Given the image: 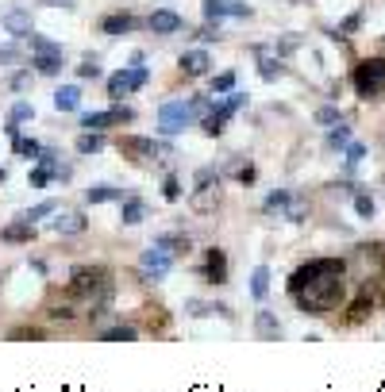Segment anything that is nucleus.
Segmentation results:
<instances>
[{
    "label": "nucleus",
    "instance_id": "c756f323",
    "mask_svg": "<svg viewBox=\"0 0 385 392\" xmlns=\"http://www.w3.org/2000/svg\"><path fill=\"white\" fill-rule=\"evenodd\" d=\"M251 296H254V300H266V296H270V269L266 266H259L251 273Z\"/></svg>",
    "mask_w": 385,
    "mask_h": 392
},
{
    "label": "nucleus",
    "instance_id": "c85d7f7f",
    "mask_svg": "<svg viewBox=\"0 0 385 392\" xmlns=\"http://www.w3.org/2000/svg\"><path fill=\"white\" fill-rule=\"evenodd\" d=\"M135 327L131 323H116V327H104L101 331V342H135Z\"/></svg>",
    "mask_w": 385,
    "mask_h": 392
},
{
    "label": "nucleus",
    "instance_id": "473e14b6",
    "mask_svg": "<svg viewBox=\"0 0 385 392\" xmlns=\"http://www.w3.org/2000/svg\"><path fill=\"white\" fill-rule=\"evenodd\" d=\"M347 142H351V127L335 123L331 131H327V146H331V151H347Z\"/></svg>",
    "mask_w": 385,
    "mask_h": 392
},
{
    "label": "nucleus",
    "instance_id": "9d476101",
    "mask_svg": "<svg viewBox=\"0 0 385 392\" xmlns=\"http://www.w3.org/2000/svg\"><path fill=\"white\" fill-rule=\"evenodd\" d=\"M220 201H224V189H220V181L197 185V189H192V196H189V208H192V216H212V212L220 208Z\"/></svg>",
    "mask_w": 385,
    "mask_h": 392
},
{
    "label": "nucleus",
    "instance_id": "a878e982",
    "mask_svg": "<svg viewBox=\"0 0 385 392\" xmlns=\"http://www.w3.org/2000/svg\"><path fill=\"white\" fill-rule=\"evenodd\" d=\"M31 66H35V74H42V77H58L62 74V54H31Z\"/></svg>",
    "mask_w": 385,
    "mask_h": 392
},
{
    "label": "nucleus",
    "instance_id": "4468645a",
    "mask_svg": "<svg viewBox=\"0 0 385 392\" xmlns=\"http://www.w3.org/2000/svg\"><path fill=\"white\" fill-rule=\"evenodd\" d=\"M147 27H151L154 35H177L185 27V19L177 16V12H170V8H154L151 19H147Z\"/></svg>",
    "mask_w": 385,
    "mask_h": 392
},
{
    "label": "nucleus",
    "instance_id": "864d4df0",
    "mask_svg": "<svg viewBox=\"0 0 385 392\" xmlns=\"http://www.w3.org/2000/svg\"><path fill=\"white\" fill-rule=\"evenodd\" d=\"M27 85H31V69H19V74L8 81V89H12V92H24Z\"/></svg>",
    "mask_w": 385,
    "mask_h": 392
},
{
    "label": "nucleus",
    "instance_id": "2f4dec72",
    "mask_svg": "<svg viewBox=\"0 0 385 392\" xmlns=\"http://www.w3.org/2000/svg\"><path fill=\"white\" fill-rule=\"evenodd\" d=\"M359 250H362V258H366V262H374V266H377V273L385 277V242H362Z\"/></svg>",
    "mask_w": 385,
    "mask_h": 392
},
{
    "label": "nucleus",
    "instance_id": "ea45409f",
    "mask_svg": "<svg viewBox=\"0 0 385 392\" xmlns=\"http://www.w3.org/2000/svg\"><path fill=\"white\" fill-rule=\"evenodd\" d=\"M362 158H366V146H362V142H347V173H351Z\"/></svg>",
    "mask_w": 385,
    "mask_h": 392
},
{
    "label": "nucleus",
    "instance_id": "ddd939ff",
    "mask_svg": "<svg viewBox=\"0 0 385 392\" xmlns=\"http://www.w3.org/2000/svg\"><path fill=\"white\" fill-rule=\"evenodd\" d=\"M374 308H377V300L370 296V289L362 284L359 289V296H354L351 304H347V316H343V327H362L370 316H374Z\"/></svg>",
    "mask_w": 385,
    "mask_h": 392
},
{
    "label": "nucleus",
    "instance_id": "6e6552de",
    "mask_svg": "<svg viewBox=\"0 0 385 392\" xmlns=\"http://www.w3.org/2000/svg\"><path fill=\"white\" fill-rule=\"evenodd\" d=\"M192 123H197V116H192L189 101H166L158 108V135H181Z\"/></svg>",
    "mask_w": 385,
    "mask_h": 392
},
{
    "label": "nucleus",
    "instance_id": "4d7b16f0",
    "mask_svg": "<svg viewBox=\"0 0 385 392\" xmlns=\"http://www.w3.org/2000/svg\"><path fill=\"white\" fill-rule=\"evenodd\" d=\"M4 181H8V169H4V166H0V185H4Z\"/></svg>",
    "mask_w": 385,
    "mask_h": 392
},
{
    "label": "nucleus",
    "instance_id": "f704fd0d",
    "mask_svg": "<svg viewBox=\"0 0 385 392\" xmlns=\"http://www.w3.org/2000/svg\"><path fill=\"white\" fill-rule=\"evenodd\" d=\"M231 89H235V69H224V74L212 77V96L216 92H231Z\"/></svg>",
    "mask_w": 385,
    "mask_h": 392
},
{
    "label": "nucleus",
    "instance_id": "aec40b11",
    "mask_svg": "<svg viewBox=\"0 0 385 392\" xmlns=\"http://www.w3.org/2000/svg\"><path fill=\"white\" fill-rule=\"evenodd\" d=\"M0 24H4V31H8V35H16V39H27V35L35 31V27H31V12H24V8L4 12V19H0Z\"/></svg>",
    "mask_w": 385,
    "mask_h": 392
},
{
    "label": "nucleus",
    "instance_id": "e433bc0d",
    "mask_svg": "<svg viewBox=\"0 0 385 392\" xmlns=\"http://www.w3.org/2000/svg\"><path fill=\"white\" fill-rule=\"evenodd\" d=\"M54 212H58V201H39L24 219H31V223H35V219H47V216H54Z\"/></svg>",
    "mask_w": 385,
    "mask_h": 392
},
{
    "label": "nucleus",
    "instance_id": "412c9836",
    "mask_svg": "<svg viewBox=\"0 0 385 392\" xmlns=\"http://www.w3.org/2000/svg\"><path fill=\"white\" fill-rule=\"evenodd\" d=\"M139 319H142V327H147L151 334H166L170 331V312L162 308V304H147Z\"/></svg>",
    "mask_w": 385,
    "mask_h": 392
},
{
    "label": "nucleus",
    "instance_id": "2eb2a0df",
    "mask_svg": "<svg viewBox=\"0 0 385 392\" xmlns=\"http://www.w3.org/2000/svg\"><path fill=\"white\" fill-rule=\"evenodd\" d=\"M251 54L259 58V77H262V81H277V77L285 74L281 54H266V46H251Z\"/></svg>",
    "mask_w": 385,
    "mask_h": 392
},
{
    "label": "nucleus",
    "instance_id": "5701e85b",
    "mask_svg": "<svg viewBox=\"0 0 385 392\" xmlns=\"http://www.w3.org/2000/svg\"><path fill=\"white\" fill-rule=\"evenodd\" d=\"M35 223L31 219H16V223L0 227V242H35Z\"/></svg>",
    "mask_w": 385,
    "mask_h": 392
},
{
    "label": "nucleus",
    "instance_id": "09e8293b",
    "mask_svg": "<svg viewBox=\"0 0 385 392\" xmlns=\"http://www.w3.org/2000/svg\"><path fill=\"white\" fill-rule=\"evenodd\" d=\"M316 123L335 127V123H343V116H339V108H320V112H316Z\"/></svg>",
    "mask_w": 385,
    "mask_h": 392
},
{
    "label": "nucleus",
    "instance_id": "de8ad7c7",
    "mask_svg": "<svg viewBox=\"0 0 385 392\" xmlns=\"http://www.w3.org/2000/svg\"><path fill=\"white\" fill-rule=\"evenodd\" d=\"M12 342L16 339H31V342H39V339H47V331H39V327H16V331L8 334Z\"/></svg>",
    "mask_w": 385,
    "mask_h": 392
},
{
    "label": "nucleus",
    "instance_id": "dca6fc26",
    "mask_svg": "<svg viewBox=\"0 0 385 392\" xmlns=\"http://www.w3.org/2000/svg\"><path fill=\"white\" fill-rule=\"evenodd\" d=\"M254 334H259L262 342H277L285 334V327H281V319L274 316V312H254Z\"/></svg>",
    "mask_w": 385,
    "mask_h": 392
},
{
    "label": "nucleus",
    "instance_id": "4be33fe9",
    "mask_svg": "<svg viewBox=\"0 0 385 392\" xmlns=\"http://www.w3.org/2000/svg\"><path fill=\"white\" fill-rule=\"evenodd\" d=\"M135 27H139V19H135L131 12H112V16L101 19L104 35H127V31H135Z\"/></svg>",
    "mask_w": 385,
    "mask_h": 392
},
{
    "label": "nucleus",
    "instance_id": "3c124183",
    "mask_svg": "<svg viewBox=\"0 0 385 392\" xmlns=\"http://www.w3.org/2000/svg\"><path fill=\"white\" fill-rule=\"evenodd\" d=\"M362 27V12H354V16H347L343 24H339V35H354ZM339 35H335V39H339Z\"/></svg>",
    "mask_w": 385,
    "mask_h": 392
},
{
    "label": "nucleus",
    "instance_id": "a18cd8bd",
    "mask_svg": "<svg viewBox=\"0 0 385 392\" xmlns=\"http://www.w3.org/2000/svg\"><path fill=\"white\" fill-rule=\"evenodd\" d=\"M212 181H220V169L216 166H201L197 173H192V185H212Z\"/></svg>",
    "mask_w": 385,
    "mask_h": 392
},
{
    "label": "nucleus",
    "instance_id": "9b49d317",
    "mask_svg": "<svg viewBox=\"0 0 385 392\" xmlns=\"http://www.w3.org/2000/svg\"><path fill=\"white\" fill-rule=\"evenodd\" d=\"M197 277L208 281V284H227V250L208 246V250H204V266L197 269Z\"/></svg>",
    "mask_w": 385,
    "mask_h": 392
},
{
    "label": "nucleus",
    "instance_id": "f3484780",
    "mask_svg": "<svg viewBox=\"0 0 385 392\" xmlns=\"http://www.w3.org/2000/svg\"><path fill=\"white\" fill-rule=\"evenodd\" d=\"M120 219H124V227H139L147 219V201L135 196V192H127L124 201H120Z\"/></svg>",
    "mask_w": 385,
    "mask_h": 392
},
{
    "label": "nucleus",
    "instance_id": "7c9ffc66",
    "mask_svg": "<svg viewBox=\"0 0 385 392\" xmlns=\"http://www.w3.org/2000/svg\"><path fill=\"white\" fill-rule=\"evenodd\" d=\"M12 154H16V158H35V162H39L42 146H39L35 139H24V135H16V139H12Z\"/></svg>",
    "mask_w": 385,
    "mask_h": 392
},
{
    "label": "nucleus",
    "instance_id": "79ce46f5",
    "mask_svg": "<svg viewBox=\"0 0 385 392\" xmlns=\"http://www.w3.org/2000/svg\"><path fill=\"white\" fill-rule=\"evenodd\" d=\"M162 196H166L170 204H174V201H181V181H177L174 173H170L166 181H162Z\"/></svg>",
    "mask_w": 385,
    "mask_h": 392
},
{
    "label": "nucleus",
    "instance_id": "393cba45",
    "mask_svg": "<svg viewBox=\"0 0 385 392\" xmlns=\"http://www.w3.org/2000/svg\"><path fill=\"white\" fill-rule=\"evenodd\" d=\"M54 108L58 112H77L81 108V89H77V85H62V89L54 92Z\"/></svg>",
    "mask_w": 385,
    "mask_h": 392
},
{
    "label": "nucleus",
    "instance_id": "6e6d98bb",
    "mask_svg": "<svg viewBox=\"0 0 385 392\" xmlns=\"http://www.w3.org/2000/svg\"><path fill=\"white\" fill-rule=\"evenodd\" d=\"M42 8H54V4H62V8H74V0H39Z\"/></svg>",
    "mask_w": 385,
    "mask_h": 392
},
{
    "label": "nucleus",
    "instance_id": "a211bd4d",
    "mask_svg": "<svg viewBox=\"0 0 385 392\" xmlns=\"http://www.w3.org/2000/svg\"><path fill=\"white\" fill-rule=\"evenodd\" d=\"M177 66H181L185 77H204L212 69V58H208V51H185L177 58Z\"/></svg>",
    "mask_w": 385,
    "mask_h": 392
},
{
    "label": "nucleus",
    "instance_id": "f8f14e48",
    "mask_svg": "<svg viewBox=\"0 0 385 392\" xmlns=\"http://www.w3.org/2000/svg\"><path fill=\"white\" fill-rule=\"evenodd\" d=\"M224 16L251 19V4H243V0H204V19L208 24H220Z\"/></svg>",
    "mask_w": 385,
    "mask_h": 392
},
{
    "label": "nucleus",
    "instance_id": "603ef678",
    "mask_svg": "<svg viewBox=\"0 0 385 392\" xmlns=\"http://www.w3.org/2000/svg\"><path fill=\"white\" fill-rule=\"evenodd\" d=\"M189 108H192V116L201 119V116H208L212 101H208V96H189Z\"/></svg>",
    "mask_w": 385,
    "mask_h": 392
},
{
    "label": "nucleus",
    "instance_id": "0eeeda50",
    "mask_svg": "<svg viewBox=\"0 0 385 392\" xmlns=\"http://www.w3.org/2000/svg\"><path fill=\"white\" fill-rule=\"evenodd\" d=\"M147 66H127V69H116V74L108 77V101L120 104L124 96H131V92H139L142 85H147Z\"/></svg>",
    "mask_w": 385,
    "mask_h": 392
},
{
    "label": "nucleus",
    "instance_id": "bb28decb",
    "mask_svg": "<svg viewBox=\"0 0 385 392\" xmlns=\"http://www.w3.org/2000/svg\"><path fill=\"white\" fill-rule=\"evenodd\" d=\"M127 192L124 189H112V185H92L89 192H85V201L89 204H108V201H124Z\"/></svg>",
    "mask_w": 385,
    "mask_h": 392
},
{
    "label": "nucleus",
    "instance_id": "37998d69",
    "mask_svg": "<svg viewBox=\"0 0 385 392\" xmlns=\"http://www.w3.org/2000/svg\"><path fill=\"white\" fill-rule=\"evenodd\" d=\"M77 77H81V81H97V77H101V66H97V58H85L81 66H77Z\"/></svg>",
    "mask_w": 385,
    "mask_h": 392
},
{
    "label": "nucleus",
    "instance_id": "1a4fd4ad",
    "mask_svg": "<svg viewBox=\"0 0 385 392\" xmlns=\"http://www.w3.org/2000/svg\"><path fill=\"white\" fill-rule=\"evenodd\" d=\"M135 119V108H127V104H112V108L104 112H85L81 116V127L85 131H108V127H124Z\"/></svg>",
    "mask_w": 385,
    "mask_h": 392
},
{
    "label": "nucleus",
    "instance_id": "5fc2aeb1",
    "mask_svg": "<svg viewBox=\"0 0 385 392\" xmlns=\"http://www.w3.org/2000/svg\"><path fill=\"white\" fill-rule=\"evenodd\" d=\"M16 58H19L16 46H4V51H0V62H16Z\"/></svg>",
    "mask_w": 385,
    "mask_h": 392
},
{
    "label": "nucleus",
    "instance_id": "6ab92c4d",
    "mask_svg": "<svg viewBox=\"0 0 385 392\" xmlns=\"http://www.w3.org/2000/svg\"><path fill=\"white\" fill-rule=\"evenodd\" d=\"M58 219H51L54 235H81L85 227H89V219H85V212H54Z\"/></svg>",
    "mask_w": 385,
    "mask_h": 392
},
{
    "label": "nucleus",
    "instance_id": "423d86ee",
    "mask_svg": "<svg viewBox=\"0 0 385 392\" xmlns=\"http://www.w3.org/2000/svg\"><path fill=\"white\" fill-rule=\"evenodd\" d=\"M139 284H154V281H162V277L170 273V269H174V254L170 250H162L158 242H151V246H147V250H142V258H139Z\"/></svg>",
    "mask_w": 385,
    "mask_h": 392
},
{
    "label": "nucleus",
    "instance_id": "39448f33",
    "mask_svg": "<svg viewBox=\"0 0 385 392\" xmlns=\"http://www.w3.org/2000/svg\"><path fill=\"white\" fill-rule=\"evenodd\" d=\"M243 104H247V96H243V92H235V89H231V92L224 96V101H216V104H212V108H208V116H201V131L208 135V139H220V135H224V127H227V119H231L235 112L243 108Z\"/></svg>",
    "mask_w": 385,
    "mask_h": 392
},
{
    "label": "nucleus",
    "instance_id": "c03bdc74",
    "mask_svg": "<svg viewBox=\"0 0 385 392\" xmlns=\"http://www.w3.org/2000/svg\"><path fill=\"white\" fill-rule=\"evenodd\" d=\"M51 181H54V173H51L47 166H35V169H31V189H47Z\"/></svg>",
    "mask_w": 385,
    "mask_h": 392
},
{
    "label": "nucleus",
    "instance_id": "49530a36",
    "mask_svg": "<svg viewBox=\"0 0 385 392\" xmlns=\"http://www.w3.org/2000/svg\"><path fill=\"white\" fill-rule=\"evenodd\" d=\"M254 177H259V169H254L251 162H247V166L235 162V181H239V185H254Z\"/></svg>",
    "mask_w": 385,
    "mask_h": 392
},
{
    "label": "nucleus",
    "instance_id": "13d9d810",
    "mask_svg": "<svg viewBox=\"0 0 385 392\" xmlns=\"http://www.w3.org/2000/svg\"><path fill=\"white\" fill-rule=\"evenodd\" d=\"M382 46H385V39H382Z\"/></svg>",
    "mask_w": 385,
    "mask_h": 392
},
{
    "label": "nucleus",
    "instance_id": "f257e3e1",
    "mask_svg": "<svg viewBox=\"0 0 385 392\" xmlns=\"http://www.w3.org/2000/svg\"><path fill=\"white\" fill-rule=\"evenodd\" d=\"M347 262L343 258H312L293 269L289 296L304 316H331L347 304Z\"/></svg>",
    "mask_w": 385,
    "mask_h": 392
},
{
    "label": "nucleus",
    "instance_id": "4c0bfd02",
    "mask_svg": "<svg viewBox=\"0 0 385 392\" xmlns=\"http://www.w3.org/2000/svg\"><path fill=\"white\" fill-rule=\"evenodd\" d=\"M185 316L201 319V316H216V304H204V300H185Z\"/></svg>",
    "mask_w": 385,
    "mask_h": 392
},
{
    "label": "nucleus",
    "instance_id": "58836bf2",
    "mask_svg": "<svg viewBox=\"0 0 385 392\" xmlns=\"http://www.w3.org/2000/svg\"><path fill=\"white\" fill-rule=\"evenodd\" d=\"M354 212H359V216L362 219H374V201H370V196H366V192H354Z\"/></svg>",
    "mask_w": 385,
    "mask_h": 392
},
{
    "label": "nucleus",
    "instance_id": "20e7f679",
    "mask_svg": "<svg viewBox=\"0 0 385 392\" xmlns=\"http://www.w3.org/2000/svg\"><path fill=\"white\" fill-rule=\"evenodd\" d=\"M116 151L127 162H151V158H174V146L158 139H147V135H120Z\"/></svg>",
    "mask_w": 385,
    "mask_h": 392
},
{
    "label": "nucleus",
    "instance_id": "a19ab883",
    "mask_svg": "<svg viewBox=\"0 0 385 392\" xmlns=\"http://www.w3.org/2000/svg\"><path fill=\"white\" fill-rule=\"evenodd\" d=\"M289 201H293V196H289L285 189H277V192H270V196H266V204H262V208H266V212H274V208H289Z\"/></svg>",
    "mask_w": 385,
    "mask_h": 392
},
{
    "label": "nucleus",
    "instance_id": "72a5a7b5",
    "mask_svg": "<svg viewBox=\"0 0 385 392\" xmlns=\"http://www.w3.org/2000/svg\"><path fill=\"white\" fill-rule=\"evenodd\" d=\"M27 42H31V54H62V46L58 42H51V39H42V35H27Z\"/></svg>",
    "mask_w": 385,
    "mask_h": 392
},
{
    "label": "nucleus",
    "instance_id": "8fccbe9b",
    "mask_svg": "<svg viewBox=\"0 0 385 392\" xmlns=\"http://www.w3.org/2000/svg\"><path fill=\"white\" fill-rule=\"evenodd\" d=\"M192 39H201V42H220L224 35H220V24H204L201 31L192 35Z\"/></svg>",
    "mask_w": 385,
    "mask_h": 392
},
{
    "label": "nucleus",
    "instance_id": "7ed1b4c3",
    "mask_svg": "<svg viewBox=\"0 0 385 392\" xmlns=\"http://www.w3.org/2000/svg\"><path fill=\"white\" fill-rule=\"evenodd\" d=\"M351 85L362 101H382L385 96V58H362L351 69Z\"/></svg>",
    "mask_w": 385,
    "mask_h": 392
},
{
    "label": "nucleus",
    "instance_id": "cd10ccee",
    "mask_svg": "<svg viewBox=\"0 0 385 392\" xmlns=\"http://www.w3.org/2000/svg\"><path fill=\"white\" fill-rule=\"evenodd\" d=\"M104 151V135L101 131H85V135H77V154H101Z\"/></svg>",
    "mask_w": 385,
    "mask_h": 392
},
{
    "label": "nucleus",
    "instance_id": "c9c22d12",
    "mask_svg": "<svg viewBox=\"0 0 385 392\" xmlns=\"http://www.w3.org/2000/svg\"><path fill=\"white\" fill-rule=\"evenodd\" d=\"M27 119H35V108H31V104L19 101V104H12V108H8V123H27Z\"/></svg>",
    "mask_w": 385,
    "mask_h": 392
},
{
    "label": "nucleus",
    "instance_id": "b1692460",
    "mask_svg": "<svg viewBox=\"0 0 385 392\" xmlns=\"http://www.w3.org/2000/svg\"><path fill=\"white\" fill-rule=\"evenodd\" d=\"M154 242H158L162 250H170L174 258H181V254H189V250H192V239H189L185 231H166V235H158Z\"/></svg>",
    "mask_w": 385,
    "mask_h": 392
},
{
    "label": "nucleus",
    "instance_id": "f03ea898",
    "mask_svg": "<svg viewBox=\"0 0 385 392\" xmlns=\"http://www.w3.org/2000/svg\"><path fill=\"white\" fill-rule=\"evenodd\" d=\"M62 289H66V296H74L77 304H85V308H92V304H112V269L108 266H77Z\"/></svg>",
    "mask_w": 385,
    "mask_h": 392
}]
</instances>
